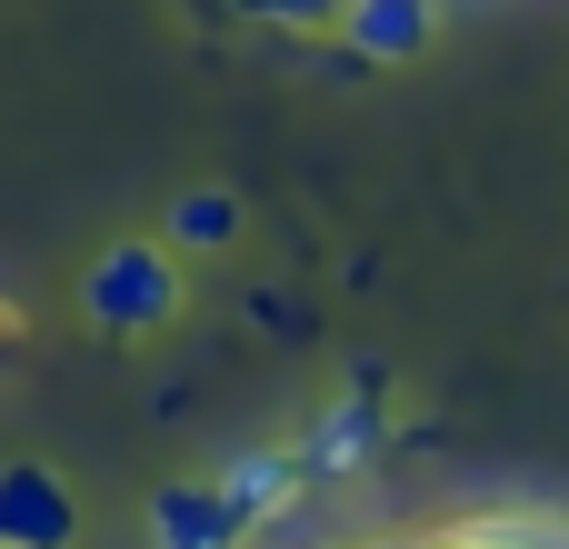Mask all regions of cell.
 Returning <instances> with one entry per match:
<instances>
[{
    "label": "cell",
    "instance_id": "cell-1",
    "mask_svg": "<svg viewBox=\"0 0 569 549\" xmlns=\"http://www.w3.org/2000/svg\"><path fill=\"white\" fill-rule=\"evenodd\" d=\"M80 310L120 340H150L180 320V250L170 240H110L90 270H80Z\"/></svg>",
    "mask_w": 569,
    "mask_h": 549
},
{
    "label": "cell",
    "instance_id": "cell-2",
    "mask_svg": "<svg viewBox=\"0 0 569 549\" xmlns=\"http://www.w3.org/2000/svg\"><path fill=\"white\" fill-rule=\"evenodd\" d=\"M80 540V500L50 460H10L0 470V549H70Z\"/></svg>",
    "mask_w": 569,
    "mask_h": 549
},
{
    "label": "cell",
    "instance_id": "cell-3",
    "mask_svg": "<svg viewBox=\"0 0 569 549\" xmlns=\"http://www.w3.org/2000/svg\"><path fill=\"white\" fill-rule=\"evenodd\" d=\"M370 460H380V400H350V390H340V400L300 430V450H290V470H300L310 490H320V480H360Z\"/></svg>",
    "mask_w": 569,
    "mask_h": 549
},
{
    "label": "cell",
    "instance_id": "cell-4",
    "mask_svg": "<svg viewBox=\"0 0 569 549\" xmlns=\"http://www.w3.org/2000/svg\"><path fill=\"white\" fill-rule=\"evenodd\" d=\"M150 549H250V530L230 520L220 480H160L150 490Z\"/></svg>",
    "mask_w": 569,
    "mask_h": 549
},
{
    "label": "cell",
    "instance_id": "cell-5",
    "mask_svg": "<svg viewBox=\"0 0 569 549\" xmlns=\"http://www.w3.org/2000/svg\"><path fill=\"white\" fill-rule=\"evenodd\" d=\"M340 30H350V60L400 70V60H420V50L440 40V10H430V0H350Z\"/></svg>",
    "mask_w": 569,
    "mask_h": 549
},
{
    "label": "cell",
    "instance_id": "cell-6",
    "mask_svg": "<svg viewBox=\"0 0 569 549\" xmlns=\"http://www.w3.org/2000/svg\"><path fill=\"white\" fill-rule=\"evenodd\" d=\"M300 490H310V480L290 470V450H250V460H230V470H220V500H230V520H240L250 540H260V530H280V520L300 510Z\"/></svg>",
    "mask_w": 569,
    "mask_h": 549
},
{
    "label": "cell",
    "instance_id": "cell-7",
    "mask_svg": "<svg viewBox=\"0 0 569 549\" xmlns=\"http://www.w3.org/2000/svg\"><path fill=\"white\" fill-rule=\"evenodd\" d=\"M230 240H240V190L200 180L170 200V250H230Z\"/></svg>",
    "mask_w": 569,
    "mask_h": 549
},
{
    "label": "cell",
    "instance_id": "cell-8",
    "mask_svg": "<svg viewBox=\"0 0 569 549\" xmlns=\"http://www.w3.org/2000/svg\"><path fill=\"white\" fill-rule=\"evenodd\" d=\"M240 10H260V20H280V30H330L350 0H240Z\"/></svg>",
    "mask_w": 569,
    "mask_h": 549
},
{
    "label": "cell",
    "instance_id": "cell-9",
    "mask_svg": "<svg viewBox=\"0 0 569 549\" xmlns=\"http://www.w3.org/2000/svg\"><path fill=\"white\" fill-rule=\"evenodd\" d=\"M0 370H10V310H0Z\"/></svg>",
    "mask_w": 569,
    "mask_h": 549
}]
</instances>
